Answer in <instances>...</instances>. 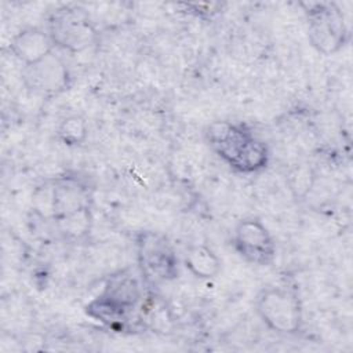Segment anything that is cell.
<instances>
[{"mask_svg":"<svg viewBox=\"0 0 353 353\" xmlns=\"http://www.w3.org/2000/svg\"><path fill=\"white\" fill-rule=\"evenodd\" d=\"M47 32L55 47L83 52L97 43L98 32L88 11L79 4L57 7L48 17Z\"/></svg>","mask_w":353,"mask_h":353,"instance_id":"5","label":"cell"},{"mask_svg":"<svg viewBox=\"0 0 353 353\" xmlns=\"http://www.w3.org/2000/svg\"><path fill=\"white\" fill-rule=\"evenodd\" d=\"M21 79L29 91L44 97L59 95L72 84L70 70L65 59L55 51L39 62L23 66Z\"/></svg>","mask_w":353,"mask_h":353,"instance_id":"9","label":"cell"},{"mask_svg":"<svg viewBox=\"0 0 353 353\" xmlns=\"http://www.w3.org/2000/svg\"><path fill=\"white\" fill-rule=\"evenodd\" d=\"M255 310L261 321L273 332L292 335L303 324L299 296L287 287H266L255 299Z\"/></svg>","mask_w":353,"mask_h":353,"instance_id":"7","label":"cell"},{"mask_svg":"<svg viewBox=\"0 0 353 353\" xmlns=\"http://www.w3.org/2000/svg\"><path fill=\"white\" fill-rule=\"evenodd\" d=\"M143 288L131 269L108 276L102 290L84 306L87 317L114 331H131L143 323Z\"/></svg>","mask_w":353,"mask_h":353,"instance_id":"1","label":"cell"},{"mask_svg":"<svg viewBox=\"0 0 353 353\" xmlns=\"http://www.w3.org/2000/svg\"><path fill=\"white\" fill-rule=\"evenodd\" d=\"M58 139L69 146H79L85 142L88 137V124L80 114H69L63 117L57 128Z\"/></svg>","mask_w":353,"mask_h":353,"instance_id":"12","label":"cell"},{"mask_svg":"<svg viewBox=\"0 0 353 353\" xmlns=\"http://www.w3.org/2000/svg\"><path fill=\"white\" fill-rule=\"evenodd\" d=\"M178 7H182L181 12H185L188 15H192L194 18H200L204 21H211L216 15L222 12L223 4L211 1V3H181Z\"/></svg>","mask_w":353,"mask_h":353,"instance_id":"13","label":"cell"},{"mask_svg":"<svg viewBox=\"0 0 353 353\" xmlns=\"http://www.w3.org/2000/svg\"><path fill=\"white\" fill-rule=\"evenodd\" d=\"M92 194L94 186L85 176L65 172L36 188L32 208L39 218L57 222L91 210Z\"/></svg>","mask_w":353,"mask_h":353,"instance_id":"3","label":"cell"},{"mask_svg":"<svg viewBox=\"0 0 353 353\" xmlns=\"http://www.w3.org/2000/svg\"><path fill=\"white\" fill-rule=\"evenodd\" d=\"M55 48V44L47 32V29L39 26H28L17 32L10 40L8 50L10 52L23 63L32 65L39 62L51 54Z\"/></svg>","mask_w":353,"mask_h":353,"instance_id":"10","label":"cell"},{"mask_svg":"<svg viewBox=\"0 0 353 353\" xmlns=\"http://www.w3.org/2000/svg\"><path fill=\"white\" fill-rule=\"evenodd\" d=\"M232 244L245 262L255 266H269L276 259V241L265 223L248 216L240 219L233 230Z\"/></svg>","mask_w":353,"mask_h":353,"instance_id":"8","label":"cell"},{"mask_svg":"<svg viewBox=\"0 0 353 353\" xmlns=\"http://www.w3.org/2000/svg\"><path fill=\"white\" fill-rule=\"evenodd\" d=\"M204 138L208 148L239 174H255L269 164L266 142L243 121L215 120L205 127Z\"/></svg>","mask_w":353,"mask_h":353,"instance_id":"2","label":"cell"},{"mask_svg":"<svg viewBox=\"0 0 353 353\" xmlns=\"http://www.w3.org/2000/svg\"><path fill=\"white\" fill-rule=\"evenodd\" d=\"M310 46L321 55L339 52L350 39L345 14L334 1L301 3Z\"/></svg>","mask_w":353,"mask_h":353,"instance_id":"4","label":"cell"},{"mask_svg":"<svg viewBox=\"0 0 353 353\" xmlns=\"http://www.w3.org/2000/svg\"><path fill=\"white\" fill-rule=\"evenodd\" d=\"M183 265L193 277L200 280L215 279L222 269V261L205 244L190 245L183 256Z\"/></svg>","mask_w":353,"mask_h":353,"instance_id":"11","label":"cell"},{"mask_svg":"<svg viewBox=\"0 0 353 353\" xmlns=\"http://www.w3.org/2000/svg\"><path fill=\"white\" fill-rule=\"evenodd\" d=\"M139 274L148 283L172 281L179 276V259L170 240L160 232L141 230L135 234Z\"/></svg>","mask_w":353,"mask_h":353,"instance_id":"6","label":"cell"}]
</instances>
